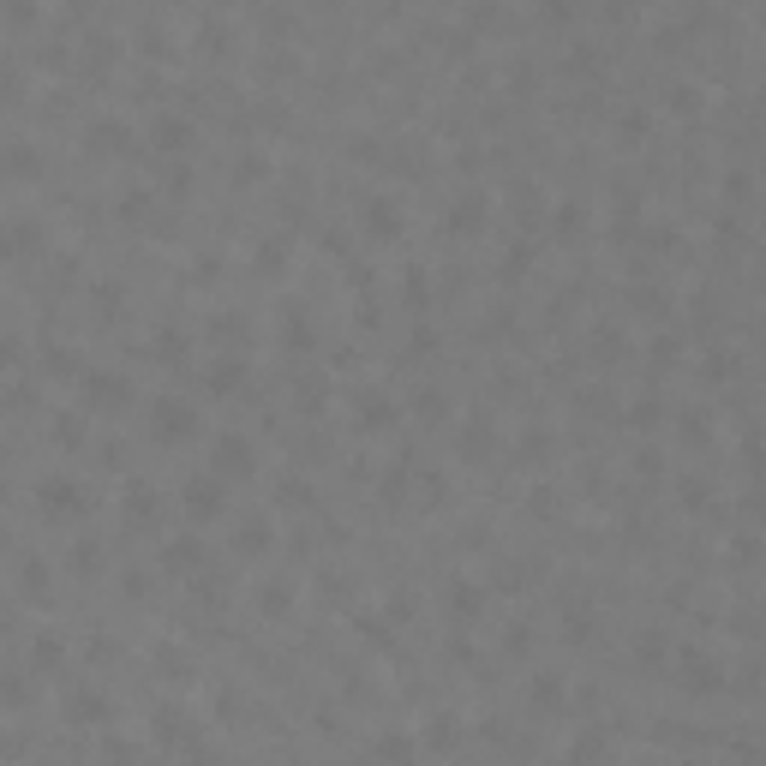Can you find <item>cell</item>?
Returning <instances> with one entry per match:
<instances>
[{"mask_svg": "<svg viewBox=\"0 0 766 766\" xmlns=\"http://www.w3.org/2000/svg\"><path fill=\"white\" fill-rule=\"evenodd\" d=\"M407 300L425 305V270H407Z\"/></svg>", "mask_w": 766, "mask_h": 766, "instance_id": "cell-47", "label": "cell"}, {"mask_svg": "<svg viewBox=\"0 0 766 766\" xmlns=\"http://www.w3.org/2000/svg\"><path fill=\"white\" fill-rule=\"evenodd\" d=\"M198 402L192 395H150V407H144V432H150V443H162V449H180V443H192L198 437Z\"/></svg>", "mask_w": 766, "mask_h": 766, "instance_id": "cell-1", "label": "cell"}, {"mask_svg": "<svg viewBox=\"0 0 766 766\" xmlns=\"http://www.w3.org/2000/svg\"><path fill=\"white\" fill-rule=\"evenodd\" d=\"M48 365L66 377V372H78V353H73V347H48Z\"/></svg>", "mask_w": 766, "mask_h": 766, "instance_id": "cell-38", "label": "cell"}, {"mask_svg": "<svg viewBox=\"0 0 766 766\" xmlns=\"http://www.w3.org/2000/svg\"><path fill=\"white\" fill-rule=\"evenodd\" d=\"M192 766H210V761H204V754H198V761H192Z\"/></svg>", "mask_w": 766, "mask_h": 766, "instance_id": "cell-52", "label": "cell"}, {"mask_svg": "<svg viewBox=\"0 0 766 766\" xmlns=\"http://www.w3.org/2000/svg\"><path fill=\"white\" fill-rule=\"evenodd\" d=\"M545 18H551V25H569V18H575V6H563V0H551V6H545Z\"/></svg>", "mask_w": 766, "mask_h": 766, "instance_id": "cell-50", "label": "cell"}, {"mask_svg": "<svg viewBox=\"0 0 766 766\" xmlns=\"http://www.w3.org/2000/svg\"><path fill=\"white\" fill-rule=\"evenodd\" d=\"M449 605L462 611V617H473V611H485V587H473V581H455V587H449Z\"/></svg>", "mask_w": 766, "mask_h": 766, "instance_id": "cell-29", "label": "cell"}, {"mask_svg": "<svg viewBox=\"0 0 766 766\" xmlns=\"http://www.w3.org/2000/svg\"><path fill=\"white\" fill-rule=\"evenodd\" d=\"M665 108H671V114H701V85L671 78V85H665Z\"/></svg>", "mask_w": 766, "mask_h": 766, "instance_id": "cell-22", "label": "cell"}, {"mask_svg": "<svg viewBox=\"0 0 766 766\" xmlns=\"http://www.w3.org/2000/svg\"><path fill=\"white\" fill-rule=\"evenodd\" d=\"M126 515H132V521H156V515H162V497H156V485H144V479H132V485H126Z\"/></svg>", "mask_w": 766, "mask_h": 766, "instance_id": "cell-18", "label": "cell"}, {"mask_svg": "<svg viewBox=\"0 0 766 766\" xmlns=\"http://www.w3.org/2000/svg\"><path fill=\"white\" fill-rule=\"evenodd\" d=\"M425 742H432V749H455V742H462V724H455V712H437V719L425 724Z\"/></svg>", "mask_w": 766, "mask_h": 766, "instance_id": "cell-25", "label": "cell"}, {"mask_svg": "<svg viewBox=\"0 0 766 766\" xmlns=\"http://www.w3.org/2000/svg\"><path fill=\"white\" fill-rule=\"evenodd\" d=\"M25 593L43 599V563H25Z\"/></svg>", "mask_w": 766, "mask_h": 766, "instance_id": "cell-46", "label": "cell"}, {"mask_svg": "<svg viewBox=\"0 0 766 766\" xmlns=\"http://www.w3.org/2000/svg\"><path fill=\"white\" fill-rule=\"evenodd\" d=\"M55 443L60 449H85V413H55Z\"/></svg>", "mask_w": 766, "mask_h": 766, "instance_id": "cell-28", "label": "cell"}, {"mask_svg": "<svg viewBox=\"0 0 766 766\" xmlns=\"http://www.w3.org/2000/svg\"><path fill=\"white\" fill-rule=\"evenodd\" d=\"M635 467H641V473H659L665 462H659V449H641V455H635Z\"/></svg>", "mask_w": 766, "mask_h": 766, "instance_id": "cell-51", "label": "cell"}, {"mask_svg": "<svg viewBox=\"0 0 766 766\" xmlns=\"http://www.w3.org/2000/svg\"><path fill=\"white\" fill-rule=\"evenodd\" d=\"M665 293H659V288H652V282H647V288H635V312H647V318H659V312H665Z\"/></svg>", "mask_w": 766, "mask_h": 766, "instance_id": "cell-35", "label": "cell"}, {"mask_svg": "<svg viewBox=\"0 0 766 766\" xmlns=\"http://www.w3.org/2000/svg\"><path fill=\"white\" fill-rule=\"evenodd\" d=\"M126 138H132V126L114 120V114H102L96 126H90V144H96V150H126Z\"/></svg>", "mask_w": 766, "mask_h": 766, "instance_id": "cell-21", "label": "cell"}, {"mask_svg": "<svg viewBox=\"0 0 766 766\" xmlns=\"http://www.w3.org/2000/svg\"><path fill=\"white\" fill-rule=\"evenodd\" d=\"M360 222H365L372 240H402V204H395V198H365Z\"/></svg>", "mask_w": 766, "mask_h": 766, "instance_id": "cell-9", "label": "cell"}, {"mask_svg": "<svg viewBox=\"0 0 766 766\" xmlns=\"http://www.w3.org/2000/svg\"><path fill=\"white\" fill-rule=\"evenodd\" d=\"M66 719H73V724H102V719H108V694L73 689V694H66Z\"/></svg>", "mask_w": 766, "mask_h": 766, "instance_id": "cell-14", "label": "cell"}, {"mask_svg": "<svg viewBox=\"0 0 766 766\" xmlns=\"http://www.w3.org/2000/svg\"><path fill=\"white\" fill-rule=\"evenodd\" d=\"M288 605H293V587H282V581H264V587H258V611H264V617H282Z\"/></svg>", "mask_w": 766, "mask_h": 766, "instance_id": "cell-26", "label": "cell"}, {"mask_svg": "<svg viewBox=\"0 0 766 766\" xmlns=\"http://www.w3.org/2000/svg\"><path fill=\"white\" fill-rule=\"evenodd\" d=\"M647 126H652L647 108H622V114H617V132H622V138H647Z\"/></svg>", "mask_w": 766, "mask_h": 766, "instance_id": "cell-32", "label": "cell"}, {"mask_svg": "<svg viewBox=\"0 0 766 766\" xmlns=\"http://www.w3.org/2000/svg\"><path fill=\"white\" fill-rule=\"evenodd\" d=\"M180 509L192 515V527H210V521L228 515V485H222V479H210V473L186 479V485H180Z\"/></svg>", "mask_w": 766, "mask_h": 766, "instance_id": "cell-4", "label": "cell"}, {"mask_svg": "<svg viewBox=\"0 0 766 766\" xmlns=\"http://www.w3.org/2000/svg\"><path fill=\"white\" fill-rule=\"evenodd\" d=\"M682 437L701 443V437H707V413H682Z\"/></svg>", "mask_w": 766, "mask_h": 766, "instance_id": "cell-41", "label": "cell"}, {"mask_svg": "<svg viewBox=\"0 0 766 766\" xmlns=\"http://www.w3.org/2000/svg\"><path fill=\"white\" fill-rule=\"evenodd\" d=\"M377 754H390V761H407L413 749H407V737H377Z\"/></svg>", "mask_w": 766, "mask_h": 766, "instance_id": "cell-39", "label": "cell"}, {"mask_svg": "<svg viewBox=\"0 0 766 766\" xmlns=\"http://www.w3.org/2000/svg\"><path fill=\"white\" fill-rule=\"evenodd\" d=\"M551 228H557V240H575V234H587V204H557L551 210Z\"/></svg>", "mask_w": 766, "mask_h": 766, "instance_id": "cell-20", "label": "cell"}, {"mask_svg": "<svg viewBox=\"0 0 766 766\" xmlns=\"http://www.w3.org/2000/svg\"><path fill=\"white\" fill-rule=\"evenodd\" d=\"M449 228H455V234L485 228V198H479V192H462V198L449 204Z\"/></svg>", "mask_w": 766, "mask_h": 766, "instance_id": "cell-17", "label": "cell"}, {"mask_svg": "<svg viewBox=\"0 0 766 766\" xmlns=\"http://www.w3.org/2000/svg\"><path fill=\"white\" fill-rule=\"evenodd\" d=\"M641 246H647L652 258H671V252L682 246V234H677V228H665V222H652V228L641 234Z\"/></svg>", "mask_w": 766, "mask_h": 766, "instance_id": "cell-24", "label": "cell"}, {"mask_svg": "<svg viewBox=\"0 0 766 766\" xmlns=\"http://www.w3.org/2000/svg\"><path fill=\"white\" fill-rule=\"evenodd\" d=\"M731 372H737V353H712L707 360V377H731Z\"/></svg>", "mask_w": 766, "mask_h": 766, "instance_id": "cell-43", "label": "cell"}, {"mask_svg": "<svg viewBox=\"0 0 766 766\" xmlns=\"http://www.w3.org/2000/svg\"><path fill=\"white\" fill-rule=\"evenodd\" d=\"M282 342H293V347H312V323H305V318H282Z\"/></svg>", "mask_w": 766, "mask_h": 766, "instance_id": "cell-36", "label": "cell"}, {"mask_svg": "<svg viewBox=\"0 0 766 766\" xmlns=\"http://www.w3.org/2000/svg\"><path fill=\"white\" fill-rule=\"evenodd\" d=\"M30 659H36V665H60V659H66V647H60V635H36Z\"/></svg>", "mask_w": 766, "mask_h": 766, "instance_id": "cell-33", "label": "cell"}, {"mask_svg": "<svg viewBox=\"0 0 766 766\" xmlns=\"http://www.w3.org/2000/svg\"><path fill=\"white\" fill-rule=\"evenodd\" d=\"M275 545V527L264 515H252V521H240L234 527V551H246V557H264V551Z\"/></svg>", "mask_w": 766, "mask_h": 766, "instance_id": "cell-13", "label": "cell"}, {"mask_svg": "<svg viewBox=\"0 0 766 766\" xmlns=\"http://www.w3.org/2000/svg\"><path fill=\"white\" fill-rule=\"evenodd\" d=\"M36 240H43V228L30 216H18V222H6L0 228V258H18V252H36Z\"/></svg>", "mask_w": 766, "mask_h": 766, "instance_id": "cell-15", "label": "cell"}, {"mask_svg": "<svg viewBox=\"0 0 766 766\" xmlns=\"http://www.w3.org/2000/svg\"><path fill=\"white\" fill-rule=\"evenodd\" d=\"M132 377L126 372H108V365H102V372H85V402L96 407V413H120V407H132Z\"/></svg>", "mask_w": 766, "mask_h": 766, "instance_id": "cell-6", "label": "cell"}, {"mask_svg": "<svg viewBox=\"0 0 766 766\" xmlns=\"http://www.w3.org/2000/svg\"><path fill=\"white\" fill-rule=\"evenodd\" d=\"M659 413H665V402H659V395H641V402L629 407V425H652Z\"/></svg>", "mask_w": 766, "mask_h": 766, "instance_id": "cell-34", "label": "cell"}, {"mask_svg": "<svg viewBox=\"0 0 766 766\" xmlns=\"http://www.w3.org/2000/svg\"><path fill=\"white\" fill-rule=\"evenodd\" d=\"M258 473V443L246 432H216L210 437V479L234 485V479H252Z\"/></svg>", "mask_w": 766, "mask_h": 766, "instance_id": "cell-2", "label": "cell"}, {"mask_svg": "<svg viewBox=\"0 0 766 766\" xmlns=\"http://www.w3.org/2000/svg\"><path fill=\"white\" fill-rule=\"evenodd\" d=\"M665 360H677V335H659V342H652V365H665Z\"/></svg>", "mask_w": 766, "mask_h": 766, "instance_id": "cell-44", "label": "cell"}, {"mask_svg": "<svg viewBox=\"0 0 766 766\" xmlns=\"http://www.w3.org/2000/svg\"><path fill=\"white\" fill-rule=\"evenodd\" d=\"M671 659H677V682H682V694H701V701H707V694H719V689H724V665L712 659L707 647H682V652H671Z\"/></svg>", "mask_w": 766, "mask_h": 766, "instance_id": "cell-3", "label": "cell"}, {"mask_svg": "<svg viewBox=\"0 0 766 766\" xmlns=\"http://www.w3.org/2000/svg\"><path fill=\"white\" fill-rule=\"evenodd\" d=\"M360 420L365 425H390L395 420V402H390V395H377V390H365L360 395Z\"/></svg>", "mask_w": 766, "mask_h": 766, "instance_id": "cell-27", "label": "cell"}, {"mask_svg": "<svg viewBox=\"0 0 766 766\" xmlns=\"http://www.w3.org/2000/svg\"><path fill=\"white\" fill-rule=\"evenodd\" d=\"M629 652H635L641 671H671V635L665 629H641V635L629 641Z\"/></svg>", "mask_w": 766, "mask_h": 766, "instance_id": "cell-10", "label": "cell"}, {"mask_svg": "<svg viewBox=\"0 0 766 766\" xmlns=\"http://www.w3.org/2000/svg\"><path fill=\"white\" fill-rule=\"evenodd\" d=\"M162 569H168V575H204V569H210V551H204L198 533H174V539H162Z\"/></svg>", "mask_w": 766, "mask_h": 766, "instance_id": "cell-7", "label": "cell"}, {"mask_svg": "<svg viewBox=\"0 0 766 766\" xmlns=\"http://www.w3.org/2000/svg\"><path fill=\"white\" fill-rule=\"evenodd\" d=\"M275 497H282V503H312V485H300V479H293V485H282Z\"/></svg>", "mask_w": 766, "mask_h": 766, "instance_id": "cell-45", "label": "cell"}, {"mask_svg": "<svg viewBox=\"0 0 766 766\" xmlns=\"http://www.w3.org/2000/svg\"><path fill=\"white\" fill-rule=\"evenodd\" d=\"M563 66H569V73H599V48L593 43H575L563 55Z\"/></svg>", "mask_w": 766, "mask_h": 766, "instance_id": "cell-31", "label": "cell"}, {"mask_svg": "<svg viewBox=\"0 0 766 766\" xmlns=\"http://www.w3.org/2000/svg\"><path fill=\"white\" fill-rule=\"evenodd\" d=\"M264 174V156H246V162H234V180H258Z\"/></svg>", "mask_w": 766, "mask_h": 766, "instance_id": "cell-48", "label": "cell"}, {"mask_svg": "<svg viewBox=\"0 0 766 766\" xmlns=\"http://www.w3.org/2000/svg\"><path fill=\"white\" fill-rule=\"evenodd\" d=\"M563 677H557V671H533V677H527V701H533L539 712H557L563 707Z\"/></svg>", "mask_w": 766, "mask_h": 766, "instance_id": "cell-12", "label": "cell"}, {"mask_svg": "<svg viewBox=\"0 0 766 766\" xmlns=\"http://www.w3.org/2000/svg\"><path fill=\"white\" fill-rule=\"evenodd\" d=\"M204 390H210V395H234V390H246V360H216L210 372H204Z\"/></svg>", "mask_w": 766, "mask_h": 766, "instance_id": "cell-16", "label": "cell"}, {"mask_svg": "<svg viewBox=\"0 0 766 766\" xmlns=\"http://www.w3.org/2000/svg\"><path fill=\"white\" fill-rule=\"evenodd\" d=\"M682 503H689V509H707V485H694V479H689V485H682Z\"/></svg>", "mask_w": 766, "mask_h": 766, "instance_id": "cell-49", "label": "cell"}, {"mask_svg": "<svg viewBox=\"0 0 766 766\" xmlns=\"http://www.w3.org/2000/svg\"><path fill=\"white\" fill-rule=\"evenodd\" d=\"M0 168L13 174V180H36V174H43V150L30 144V138H13V144L0 150Z\"/></svg>", "mask_w": 766, "mask_h": 766, "instance_id": "cell-11", "label": "cell"}, {"mask_svg": "<svg viewBox=\"0 0 766 766\" xmlns=\"http://www.w3.org/2000/svg\"><path fill=\"white\" fill-rule=\"evenodd\" d=\"M593 335H599V342H593L599 360H617V353H622V342H617V330H611V323H605V330H593Z\"/></svg>", "mask_w": 766, "mask_h": 766, "instance_id": "cell-37", "label": "cell"}, {"mask_svg": "<svg viewBox=\"0 0 766 766\" xmlns=\"http://www.w3.org/2000/svg\"><path fill=\"white\" fill-rule=\"evenodd\" d=\"M102 563H108V557H102L96 539H73V551H66V569H73V575H102Z\"/></svg>", "mask_w": 766, "mask_h": 766, "instance_id": "cell-19", "label": "cell"}, {"mask_svg": "<svg viewBox=\"0 0 766 766\" xmlns=\"http://www.w3.org/2000/svg\"><path fill=\"white\" fill-rule=\"evenodd\" d=\"M712 228L724 234V246H742V222H737V216H719V222H712Z\"/></svg>", "mask_w": 766, "mask_h": 766, "instance_id": "cell-42", "label": "cell"}, {"mask_svg": "<svg viewBox=\"0 0 766 766\" xmlns=\"http://www.w3.org/2000/svg\"><path fill=\"white\" fill-rule=\"evenodd\" d=\"M599 761H605V731H581L569 742V766H599Z\"/></svg>", "mask_w": 766, "mask_h": 766, "instance_id": "cell-23", "label": "cell"}, {"mask_svg": "<svg viewBox=\"0 0 766 766\" xmlns=\"http://www.w3.org/2000/svg\"><path fill=\"white\" fill-rule=\"evenodd\" d=\"M192 138H198V126H192V114H174V108H162L156 120H150V144L168 150V156H180V150H192Z\"/></svg>", "mask_w": 766, "mask_h": 766, "instance_id": "cell-8", "label": "cell"}, {"mask_svg": "<svg viewBox=\"0 0 766 766\" xmlns=\"http://www.w3.org/2000/svg\"><path fill=\"white\" fill-rule=\"evenodd\" d=\"M749 186H754V180H749V174H742V168H737V174H724V192H731V198H737V204L749 198Z\"/></svg>", "mask_w": 766, "mask_h": 766, "instance_id": "cell-40", "label": "cell"}, {"mask_svg": "<svg viewBox=\"0 0 766 766\" xmlns=\"http://www.w3.org/2000/svg\"><path fill=\"white\" fill-rule=\"evenodd\" d=\"M36 503H43L48 521H78V515L90 509V492L78 485L73 473H55V479H43V485H36Z\"/></svg>", "mask_w": 766, "mask_h": 766, "instance_id": "cell-5", "label": "cell"}, {"mask_svg": "<svg viewBox=\"0 0 766 766\" xmlns=\"http://www.w3.org/2000/svg\"><path fill=\"white\" fill-rule=\"evenodd\" d=\"M563 635L569 641H587V635H593V611H587V605H569L563 611Z\"/></svg>", "mask_w": 766, "mask_h": 766, "instance_id": "cell-30", "label": "cell"}]
</instances>
